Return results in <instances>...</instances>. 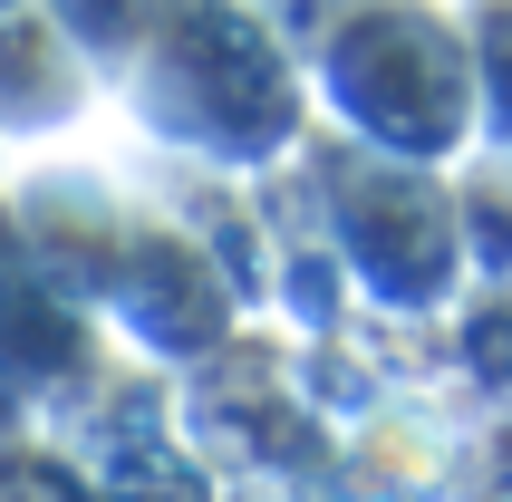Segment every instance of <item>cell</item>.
<instances>
[{
    "instance_id": "cell-1",
    "label": "cell",
    "mask_w": 512,
    "mask_h": 502,
    "mask_svg": "<svg viewBox=\"0 0 512 502\" xmlns=\"http://www.w3.org/2000/svg\"><path fill=\"white\" fill-rule=\"evenodd\" d=\"M107 78L165 145L223 174L281 165L319 126L300 39L261 0H145L136 29L107 49Z\"/></svg>"
},
{
    "instance_id": "cell-2",
    "label": "cell",
    "mask_w": 512,
    "mask_h": 502,
    "mask_svg": "<svg viewBox=\"0 0 512 502\" xmlns=\"http://www.w3.org/2000/svg\"><path fill=\"white\" fill-rule=\"evenodd\" d=\"M310 107L329 136L455 165L474 145V39L464 0H329L300 29Z\"/></svg>"
},
{
    "instance_id": "cell-3",
    "label": "cell",
    "mask_w": 512,
    "mask_h": 502,
    "mask_svg": "<svg viewBox=\"0 0 512 502\" xmlns=\"http://www.w3.org/2000/svg\"><path fill=\"white\" fill-rule=\"evenodd\" d=\"M300 165H310V213L339 251V271L387 309H455L474 280H464V232H455V174L416 165V155H387V145L358 136H300Z\"/></svg>"
},
{
    "instance_id": "cell-4",
    "label": "cell",
    "mask_w": 512,
    "mask_h": 502,
    "mask_svg": "<svg viewBox=\"0 0 512 502\" xmlns=\"http://www.w3.org/2000/svg\"><path fill=\"white\" fill-rule=\"evenodd\" d=\"M455 232H464V280H512V145L474 136L455 155Z\"/></svg>"
},
{
    "instance_id": "cell-5",
    "label": "cell",
    "mask_w": 512,
    "mask_h": 502,
    "mask_svg": "<svg viewBox=\"0 0 512 502\" xmlns=\"http://www.w3.org/2000/svg\"><path fill=\"white\" fill-rule=\"evenodd\" d=\"M474 39V136L512 145V0H464Z\"/></svg>"
},
{
    "instance_id": "cell-6",
    "label": "cell",
    "mask_w": 512,
    "mask_h": 502,
    "mask_svg": "<svg viewBox=\"0 0 512 502\" xmlns=\"http://www.w3.org/2000/svg\"><path fill=\"white\" fill-rule=\"evenodd\" d=\"M261 10H271V20H281V29H290V39H300V29H310V20H319V10H329V0H261Z\"/></svg>"
}]
</instances>
